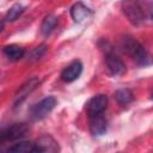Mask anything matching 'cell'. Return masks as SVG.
Listing matches in <instances>:
<instances>
[{"label": "cell", "instance_id": "6da1fadb", "mask_svg": "<svg viewBox=\"0 0 153 153\" xmlns=\"http://www.w3.org/2000/svg\"><path fill=\"white\" fill-rule=\"evenodd\" d=\"M121 47L122 50L133 60H135L140 66H148L153 63V56H151L145 47L133 37H124L121 42Z\"/></svg>", "mask_w": 153, "mask_h": 153}, {"label": "cell", "instance_id": "7a4b0ae2", "mask_svg": "<svg viewBox=\"0 0 153 153\" xmlns=\"http://www.w3.org/2000/svg\"><path fill=\"white\" fill-rule=\"evenodd\" d=\"M56 105V99L53 96L45 97L44 99H42L41 102H38L31 110V118L33 121H39L42 118H44L48 114L51 112V110L55 108Z\"/></svg>", "mask_w": 153, "mask_h": 153}, {"label": "cell", "instance_id": "3957f363", "mask_svg": "<svg viewBox=\"0 0 153 153\" xmlns=\"http://www.w3.org/2000/svg\"><path fill=\"white\" fill-rule=\"evenodd\" d=\"M123 12L126 13L127 18L134 25H140L145 22V13L141 6L137 2H123Z\"/></svg>", "mask_w": 153, "mask_h": 153}, {"label": "cell", "instance_id": "277c9868", "mask_svg": "<svg viewBox=\"0 0 153 153\" xmlns=\"http://www.w3.org/2000/svg\"><path fill=\"white\" fill-rule=\"evenodd\" d=\"M29 133V127L25 123H14L7 127L1 134V141H14L24 137Z\"/></svg>", "mask_w": 153, "mask_h": 153}, {"label": "cell", "instance_id": "5b68a950", "mask_svg": "<svg viewBox=\"0 0 153 153\" xmlns=\"http://www.w3.org/2000/svg\"><path fill=\"white\" fill-rule=\"evenodd\" d=\"M105 66H106L108 72L111 75H114V76L122 75L126 72V65H124V62L118 56H116L112 53H108L106 54V56H105Z\"/></svg>", "mask_w": 153, "mask_h": 153}, {"label": "cell", "instance_id": "8992f818", "mask_svg": "<svg viewBox=\"0 0 153 153\" xmlns=\"http://www.w3.org/2000/svg\"><path fill=\"white\" fill-rule=\"evenodd\" d=\"M59 145L51 136H42L35 142L32 153H57Z\"/></svg>", "mask_w": 153, "mask_h": 153}, {"label": "cell", "instance_id": "52a82bcc", "mask_svg": "<svg viewBox=\"0 0 153 153\" xmlns=\"http://www.w3.org/2000/svg\"><path fill=\"white\" fill-rule=\"evenodd\" d=\"M39 84H41V80L38 78H36V76L29 79L25 84H23L20 86V88L18 90V92L16 93V97H14V106H18Z\"/></svg>", "mask_w": 153, "mask_h": 153}, {"label": "cell", "instance_id": "ba28073f", "mask_svg": "<svg viewBox=\"0 0 153 153\" xmlns=\"http://www.w3.org/2000/svg\"><path fill=\"white\" fill-rule=\"evenodd\" d=\"M108 105V96L105 94H97L91 98L87 103V112L90 116L102 114Z\"/></svg>", "mask_w": 153, "mask_h": 153}, {"label": "cell", "instance_id": "9c48e42d", "mask_svg": "<svg viewBox=\"0 0 153 153\" xmlns=\"http://www.w3.org/2000/svg\"><path fill=\"white\" fill-rule=\"evenodd\" d=\"M82 72V65L80 61L75 60L73 62H71L61 73V79L65 82H72L74 80H76L80 74Z\"/></svg>", "mask_w": 153, "mask_h": 153}, {"label": "cell", "instance_id": "30bf717a", "mask_svg": "<svg viewBox=\"0 0 153 153\" xmlns=\"http://www.w3.org/2000/svg\"><path fill=\"white\" fill-rule=\"evenodd\" d=\"M108 129V121L105 117L99 114L94 116H90V131L94 136H100L106 133Z\"/></svg>", "mask_w": 153, "mask_h": 153}, {"label": "cell", "instance_id": "8fae6325", "mask_svg": "<svg viewBox=\"0 0 153 153\" xmlns=\"http://www.w3.org/2000/svg\"><path fill=\"white\" fill-rule=\"evenodd\" d=\"M71 16L75 23H82L91 16V10L82 2H76L71 8Z\"/></svg>", "mask_w": 153, "mask_h": 153}, {"label": "cell", "instance_id": "7c38bea8", "mask_svg": "<svg viewBox=\"0 0 153 153\" xmlns=\"http://www.w3.org/2000/svg\"><path fill=\"white\" fill-rule=\"evenodd\" d=\"M57 22H59V18L55 16V14H48L43 22H42V25H41V31L44 36H48L49 33H51V31L56 27L57 25Z\"/></svg>", "mask_w": 153, "mask_h": 153}, {"label": "cell", "instance_id": "4fadbf2b", "mask_svg": "<svg viewBox=\"0 0 153 153\" xmlns=\"http://www.w3.org/2000/svg\"><path fill=\"white\" fill-rule=\"evenodd\" d=\"M35 148V143L30 141H22L11 146L5 153H32Z\"/></svg>", "mask_w": 153, "mask_h": 153}, {"label": "cell", "instance_id": "5bb4252c", "mask_svg": "<svg viewBox=\"0 0 153 153\" xmlns=\"http://www.w3.org/2000/svg\"><path fill=\"white\" fill-rule=\"evenodd\" d=\"M4 54L11 60V61H17L23 57L24 55V49L17 44H11L4 48Z\"/></svg>", "mask_w": 153, "mask_h": 153}, {"label": "cell", "instance_id": "9a60e30c", "mask_svg": "<svg viewBox=\"0 0 153 153\" xmlns=\"http://www.w3.org/2000/svg\"><path fill=\"white\" fill-rule=\"evenodd\" d=\"M114 98L121 105H127L133 100V93L129 88H120L115 92Z\"/></svg>", "mask_w": 153, "mask_h": 153}, {"label": "cell", "instance_id": "2e32d148", "mask_svg": "<svg viewBox=\"0 0 153 153\" xmlns=\"http://www.w3.org/2000/svg\"><path fill=\"white\" fill-rule=\"evenodd\" d=\"M23 12H24V7H23L20 4H14V5L7 11V13H6V16H5V20H6V22H13V20H16Z\"/></svg>", "mask_w": 153, "mask_h": 153}, {"label": "cell", "instance_id": "e0dca14e", "mask_svg": "<svg viewBox=\"0 0 153 153\" xmlns=\"http://www.w3.org/2000/svg\"><path fill=\"white\" fill-rule=\"evenodd\" d=\"M149 18H151L152 22H153V5L149 7Z\"/></svg>", "mask_w": 153, "mask_h": 153}, {"label": "cell", "instance_id": "ac0fdd59", "mask_svg": "<svg viewBox=\"0 0 153 153\" xmlns=\"http://www.w3.org/2000/svg\"><path fill=\"white\" fill-rule=\"evenodd\" d=\"M152 99H153V92H152Z\"/></svg>", "mask_w": 153, "mask_h": 153}]
</instances>
